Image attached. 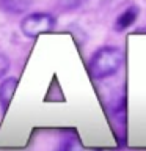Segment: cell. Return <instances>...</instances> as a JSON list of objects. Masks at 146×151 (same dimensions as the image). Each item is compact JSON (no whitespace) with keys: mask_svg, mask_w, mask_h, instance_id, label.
<instances>
[{"mask_svg":"<svg viewBox=\"0 0 146 151\" xmlns=\"http://www.w3.org/2000/svg\"><path fill=\"white\" fill-rule=\"evenodd\" d=\"M8 69H9V60L5 55L0 54V77H3Z\"/></svg>","mask_w":146,"mask_h":151,"instance_id":"6","label":"cell"},{"mask_svg":"<svg viewBox=\"0 0 146 151\" xmlns=\"http://www.w3.org/2000/svg\"><path fill=\"white\" fill-rule=\"evenodd\" d=\"M137 33H146V27H143V28H138V30H137Z\"/></svg>","mask_w":146,"mask_h":151,"instance_id":"7","label":"cell"},{"mask_svg":"<svg viewBox=\"0 0 146 151\" xmlns=\"http://www.w3.org/2000/svg\"><path fill=\"white\" fill-rule=\"evenodd\" d=\"M28 5H30V0H0V6L13 14L24 13L28 8Z\"/></svg>","mask_w":146,"mask_h":151,"instance_id":"5","label":"cell"},{"mask_svg":"<svg viewBox=\"0 0 146 151\" xmlns=\"http://www.w3.org/2000/svg\"><path fill=\"white\" fill-rule=\"evenodd\" d=\"M17 87V79L16 77H6L0 83V107H2V112L5 113L9 107V102L13 99V94L16 91Z\"/></svg>","mask_w":146,"mask_h":151,"instance_id":"3","label":"cell"},{"mask_svg":"<svg viewBox=\"0 0 146 151\" xmlns=\"http://www.w3.org/2000/svg\"><path fill=\"white\" fill-rule=\"evenodd\" d=\"M122 61H124V55H122L121 49L115 46H104L99 47L91 55L88 68L94 79L102 80L118 73L122 66Z\"/></svg>","mask_w":146,"mask_h":151,"instance_id":"1","label":"cell"},{"mask_svg":"<svg viewBox=\"0 0 146 151\" xmlns=\"http://www.w3.org/2000/svg\"><path fill=\"white\" fill-rule=\"evenodd\" d=\"M55 17L49 13H42V11H38V13H31V14H27L25 17L22 19L21 22V32L25 35L27 38H36L39 36L41 33H47V32H52L55 28Z\"/></svg>","mask_w":146,"mask_h":151,"instance_id":"2","label":"cell"},{"mask_svg":"<svg viewBox=\"0 0 146 151\" xmlns=\"http://www.w3.org/2000/svg\"><path fill=\"white\" fill-rule=\"evenodd\" d=\"M137 17H138V6L126 8L124 11L116 17L115 25H113L115 32H124V30H127V28H129L132 24L137 21Z\"/></svg>","mask_w":146,"mask_h":151,"instance_id":"4","label":"cell"}]
</instances>
